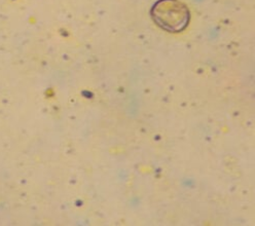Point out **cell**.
<instances>
[{"mask_svg":"<svg viewBox=\"0 0 255 226\" xmlns=\"http://www.w3.org/2000/svg\"><path fill=\"white\" fill-rule=\"evenodd\" d=\"M152 17L157 25L170 32L183 30L189 20L184 4L176 0H161L152 8Z\"/></svg>","mask_w":255,"mask_h":226,"instance_id":"cell-1","label":"cell"}]
</instances>
